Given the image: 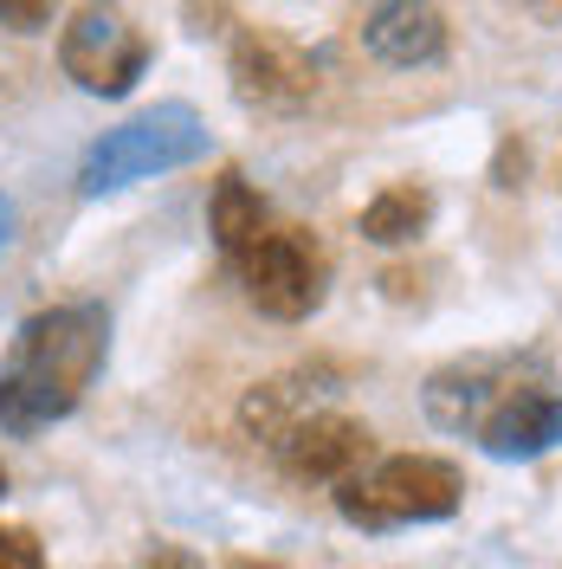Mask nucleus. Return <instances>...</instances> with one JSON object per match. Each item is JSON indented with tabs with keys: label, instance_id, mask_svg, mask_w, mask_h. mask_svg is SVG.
<instances>
[{
	"label": "nucleus",
	"instance_id": "obj_7",
	"mask_svg": "<svg viewBox=\"0 0 562 569\" xmlns=\"http://www.w3.org/2000/svg\"><path fill=\"white\" fill-rule=\"evenodd\" d=\"M272 453H279V466L291 472V479H304V486H343V479H355V472L369 466L375 433L355 421V415L323 408V415H311V421L291 427Z\"/></svg>",
	"mask_w": 562,
	"mask_h": 569
},
{
	"label": "nucleus",
	"instance_id": "obj_3",
	"mask_svg": "<svg viewBox=\"0 0 562 569\" xmlns=\"http://www.w3.org/2000/svg\"><path fill=\"white\" fill-rule=\"evenodd\" d=\"M208 149V123L188 104H155L117 123L104 142H91L84 169H78V188L84 194H110V188H130V181H149L162 169H188L194 156Z\"/></svg>",
	"mask_w": 562,
	"mask_h": 569
},
{
	"label": "nucleus",
	"instance_id": "obj_11",
	"mask_svg": "<svg viewBox=\"0 0 562 569\" xmlns=\"http://www.w3.org/2000/svg\"><path fill=\"white\" fill-rule=\"evenodd\" d=\"M362 46L382 59V66H440L446 59V13L440 7H414V0H388V7H369L355 20Z\"/></svg>",
	"mask_w": 562,
	"mask_h": 569
},
{
	"label": "nucleus",
	"instance_id": "obj_14",
	"mask_svg": "<svg viewBox=\"0 0 562 569\" xmlns=\"http://www.w3.org/2000/svg\"><path fill=\"white\" fill-rule=\"evenodd\" d=\"M0 569H46V550L27 525H0Z\"/></svg>",
	"mask_w": 562,
	"mask_h": 569
},
{
	"label": "nucleus",
	"instance_id": "obj_16",
	"mask_svg": "<svg viewBox=\"0 0 562 569\" xmlns=\"http://www.w3.org/2000/svg\"><path fill=\"white\" fill-rule=\"evenodd\" d=\"M142 569H208V563H201V557H194L188 543H155V550H149V563H142Z\"/></svg>",
	"mask_w": 562,
	"mask_h": 569
},
{
	"label": "nucleus",
	"instance_id": "obj_10",
	"mask_svg": "<svg viewBox=\"0 0 562 569\" xmlns=\"http://www.w3.org/2000/svg\"><path fill=\"white\" fill-rule=\"evenodd\" d=\"M330 389H337V369H323V362H298V369H284V376H272V382H259V389L240 401V427H247L252 440L279 447L298 421L323 415V395Z\"/></svg>",
	"mask_w": 562,
	"mask_h": 569
},
{
	"label": "nucleus",
	"instance_id": "obj_13",
	"mask_svg": "<svg viewBox=\"0 0 562 569\" xmlns=\"http://www.w3.org/2000/svg\"><path fill=\"white\" fill-rule=\"evenodd\" d=\"M426 220H433V194L414 188V181H394L382 188L369 208H362V240H375V247H408V240H421Z\"/></svg>",
	"mask_w": 562,
	"mask_h": 569
},
{
	"label": "nucleus",
	"instance_id": "obj_2",
	"mask_svg": "<svg viewBox=\"0 0 562 569\" xmlns=\"http://www.w3.org/2000/svg\"><path fill=\"white\" fill-rule=\"evenodd\" d=\"M465 479L459 466L433 460V453H394V460L362 466L355 479L337 486V511L362 525V531H394V525H433V518H453Z\"/></svg>",
	"mask_w": 562,
	"mask_h": 569
},
{
	"label": "nucleus",
	"instance_id": "obj_5",
	"mask_svg": "<svg viewBox=\"0 0 562 569\" xmlns=\"http://www.w3.org/2000/svg\"><path fill=\"white\" fill-rule=\"evenodd\" d=\"M59 66L91 98H123L149 71V33L117 7H78L66 39H59Z\"/></svg>",
	"mask_w": 562,
	"mask_h": 569
},
{
	"label": "nucleus",
	"instance_id": "obj_15",
	"mask_svg": "<svg viewBox=\"0 0 562 569\" xmlns=\"http://www.w3.org/2000/svg\"><path fill=\"white\" fill-rule=\"evenodd\" d=\"M0 27L39 33V27H52V7H46V0H0Z\"/></svg>",
	"mask_w": 562,
	"mask_h": 569
},
{
	"label": "nucleus",
	"instance_id": "obj_17",
	"mask_svg": "<svg viewBox=\"0 0 562 569\" xmlns=\"http://www.w3.org/2000/svg\"><path fill=\"white\" fill-rule=\"evenodd\" d=\"M227 569H284V563H265V557H233Z\"/></svg>",
	"mask_w": 562,
	"mask_h": 569
},
{
	"label": "nucleus",
	"instance_id": "obj_6",
	"mask_svg": "<svg viewBox=\"0 0 562 569\" xmlns=\"http://www.w3.org/2000/svg\"><path fill=\"white\" fill-rule=\"evenodd\" d=\"M233 84L259 110H304L317 98V59L272 27H247L233 39Z\"/></svg>",
	"mask_w": 562,
	"mask_h": 569
},
{
	"label": "nucleus",
	"instance_id": "obj_18",
	"mask_svg": "<svg viewBox=\"0 0 562 569\" xmlns=\"http://www.w3.org/2000/svg\"><path fill=\"white\" fill-rule=\"evenodd\" d=\"M7 227H13V208H7V201H0V247H7Z\"/></svg>",
	"mask_w": 562,
	"mask_h": 569
},
{
	"label": "nucleus",
	"instance_id": "obj_9",
	"mask_svg": "<svg viewBox=\"0 0 562 569\" xmlns=\"http://www.w3.org/2000/svg\"><path fill=\"white\" fill-rule=\"evenodd\" d=\"M518 389V369L498 362V356H465L426 376V415L446 427V433H479V421L492 415L504 395Z\"/></svg>",
	"mask_w": 562,
	"mask_h": 569
},
{
	"label": "nucleus",
	"instance_id": "obj_19",
	"mask_svg": "<svg viewBox=\"0 0 562 569\" xmlns=\"http://www.w3.org/2000/svg\"><path fill=\"white\" fill-rule=\"evenodd\" d=\"M0 492H7V466H0Z\"/></svg>",
	"mask_w": 562,
	"mask_h": 569
},
{
	"label": "nucleus",
	"instance_id": "obj_1",
	"mask_svg": "<svg viewBox=\"0 0 562 569\" xmlns=\"http://www.w3.org/2000/svg\"><path fill=\"white\" fill-rule=\"evenodd\" d=\"M104 350H110L104 305H59V311L27 318L7 362H0V427L27 440L39 427L66 421L84 401L91 376L104 369Z\"/></svg>",
	"mask_w": 562,
	"mask_h": 569
},
{
	"label": "nucleus",
	"instance_id": "obj_8",
	"mask_svg": "<svg viewBox=\"0 0 562 569\" xmlns=\"http://www.w3.org/2000/svg\"><path fill=\"white\" fill-rule=\"evenodd\" d=\"M479 447L492 460H536V453L562 447V395L550 382H518L479 421Z\"/></svg>",
	"mask_w": 562,
	"mask_h": 569
},
{
	"label": "nucleus",
	"instance_id": "obj_4",
	"mask_svg": "<svg viewBox=\"0 0 562 569\" xmlns=\"http://www.w3.org/2000/svg\"><path fill=\"white\" fill-rule=\"evenodd\" d=\"M233 272H240L247 298L265 318L298 323L311 318L323 305V291H330V252L317 247V233H304V227H272Z\"/></svg>",
	"mask_w": 562,
	"mask_h": 569
},
{
	"label": "nucleus",
	"instance_id": "obj_12",
	"mask_svg": "<svg viewBox=\"0 0 562 569\" xmlns=\"http://www.w3.org/2000/svg\"><path fill=\"white\" fill-rule=\"evenodd\" d=\"M208 227H213V247L240 266V259H247V252L265 240V233H272V213H265V201L247 188V176H233V169H227V176L213 181Z\"/></svg>",
	"mask_w": 562,
	"mask_h": 569
}]
</instances>
